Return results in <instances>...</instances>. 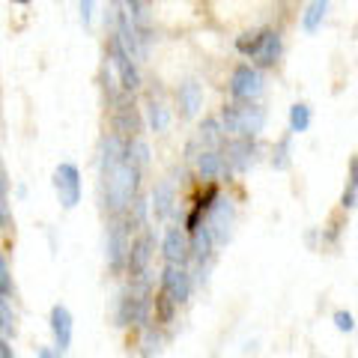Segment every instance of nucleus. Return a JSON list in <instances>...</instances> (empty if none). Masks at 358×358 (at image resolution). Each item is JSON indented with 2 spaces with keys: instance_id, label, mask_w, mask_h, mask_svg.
<instances>
[{
  "instance_id": "c85d7f7f",
  "label": "nucleus",
  "mask_w": 358,
  "mask_h": 358,
  "mask_svg": "<svg viewBox=\"0 0 358 358\" xmlns=\"http://www.w3.org/2000/svg\"><path fill=\"white\" fill-rule=\"evenodd\" d=\"M0 358H15V352H13V346H9V341L0 334Z\"/></svg>"
},
{
  "instance_id": "7ed1b4c3",
  "label": "nucleus",
  "mask_w": 358,
  "mask_h": 358,
  "mask_svg": "<svg viewBox=\"0 0 358 358\" xmlns=\"http://www.w3.org/2000/svg\"><path fill=\"white\" fill-rule=\"evenodd\" d=\"M230 96L239 105H254L263 96V75L251 63H239L230 75Z\"/></svg>"
},
{
  "instance_id": "6e6552de",
  "label": "nucleus",
  "mask_w": 358,
  "mask_h": 358,
  "mask_svg": "<svg viewBox=\"0 0 358 358\" xmlns=\"http://www.w3.org/2000/svg\"><path fill=\"white\" fill-rule=\"evenodd\" d=\"M129 236H126V224L122 221H110L108 227V242H105V254H108V266L110 272H122V266L129 263Z\"/></svg>"
},
{
  "instance_id": "7c9ffc66",
  "label": "nucleus",
  "mask_w": 358,
  "mask_h": 358,
  "mask_svg": "<svg viewBox=\"0 0 358 358\" xmlns=\"http://www.w3.org/2000/svg\"><path fill=\"white\" fill-rule=\"evenodd\" d=\"M90 13H93V3H81V18H84V24L90 21Z\"/></svg>"
},
{
  "instance_id": "5701e85b",
  "label": "nucleus",
  "mask_w": 358,
  "mask_h": 358,
  "mask_svg": "<svg viewBox=\"0 0 358 358\" xmlns=\"http://www.w3.org/2000/svg\"><path fill=\"white\" fill-rule=\"evenodd\" d=\"M289 143H293V134H289V131L275 143V150H272V164H275V171H287V167H289Z\"/></svg>"
},
{
  "instance_id": "cd10ccee",
  "label": "nucleus",
  "mask_w": 358,
  "mask_h": 358,
  "mask_svg": "<svg viewBox=\"0 0 358 358\" xmlns=\"http://www.w3.org/2000/svg\"><path fill=\"white\" fill-rule=\"evenodd\" d=\"M13 224V209H9L6 200H0V230H6Z\"/></svg>"
},
{
  "instance_id": "2f4dec72",
  "label": "nucleus",
  "mask_w": 358,
  "mask_h": 358,
  "mask_svg": "<svg viewBox=\"0 0 358 358\" xmlns=\"http://www.w3.org/2000/svg\"><path fill=\"white\" fill-rule=\"evenodd\" d=\"M39 358H60V352H54V350H48V346H42V350H39Z\"/></svg>"
},
{
  "instance_id": "1a4fd4ad",
  "label": "nucleus",
  "mask_w": 358,
  "mask_h": 358,
  "mask_svg": "<svg viewBox=\"0 0 358 358\" xmlns=\"http://www.w3.org/2000/svg\"><path fill=\"white\" fill-rule=\"evenodd\" d=\"M162 254H164V266H185L188 260H192V251H188V233L182 227H171L164 233Z\"/></svg>"
},
{
  "instance_id": "39448f33",
  "label": "nucleus",
  "mask_w": 358,
  "mask_h": 358,
  "mask_svg": "<svg viewBox=\"0 0 358 358\" xmlns=\"http://www.w3.org/2000/svg\"><path fill=\"white\" fill-rule=\"evenodd\" d=\"M54 192H57L63 209H75L81 203V173H78V167L72 162L57 164V171H54Z\"/></svg>"
},
{
  "instance_id": "dca6fc26",
  "label": "nucleus",
  "mask_w": 358,
  "mask_h": 358,
  "mask_svg": "<svg viewBox=\"0 0 358 358\" xmlns=\"http://www.w3.org/2000/svg\"><path fill=\"white\" fill-rule=\"evenodd\" d=\"M224 171H227V167H224L221 150H200L197 152V173H200V179H215Z\"/></svg>"
},
{
  "instance_id": "f8f14e48",
  "label": "nucleus",
  "mask_w": 358,
  "mask_h": 358,
  "mask_svg": "<svg viewBox=\"0 0 358 358\" xmlns=\"http://www.w3.org/2000/svg\"><path fill=\"white\" fill-rule=\"evenodd\" d=\"M150 257H152V233H143V236H138L131 245H129V268L134 278L147 275V266H150Z\"/></svg>"
},
{
  "instance_id": "a211bd4d",
  "label": "nucleus",
  "mask_w": 358,
  "mask_h": 358,
  "mask_svg": "<svg viewBox=\"0 0 358 358\" xmlns=\"http://www.w3.org/2000/svg\"><path fill=\"white\" fill-rule=\"evenodd\" d=\"M224 129H221V122L215 117H209L203 120V126H200V143H203V150H218L221 143H224Z\"/></svg>"
},
{
  "instance_id": "f03ea898",
  "label": "nucleus",
  "mask_w": 358,
  "mask_h": 358,
  "mask_svg": "<svg viewBox=\"0 0 358 358\" xmlns=\"http://www.w3.org/2000/svg\"><path fill=\"white\" fill-rule=\"evenodd\" d=\"M221 129L224 134H233V138H257L266 126V108L260 105H239L230 102L221 108Z\"/></svg>"
},
{
  "instance_id": "20e7f679",
  "label": "nucleus",
  "mask_w": 358,
  "mask_h": 358,
  "mask_svg": "<svg viewBox=\"0 0 358 358\" xmlns=\"http://www.w3.org/2000/svg\"><path fill=\"white\" fill-rule=\"evenodd\" d=\"M233 221H236V203H233L230 197L218 194V200L212 203V209L206 212V230L212 233V239H215V245H224L230 239L233 233Z\"/></svg>"
},
{
  "instance_id": "412c9836",
  "label": "nucleus",
  "mask_w": 358,
  "mask_h": 358,
  "mask_svg": "<svg viewBox=\"0 0 358 358\" xmlns=\"http://www.w3.org/2000/svg\"><path fill=\"white\" fill-rule=\"evenodd\" d=\"M310 126V108L305 102H296L289 108V134H301Z\"/></svg>"
},
{
  "instance_id": "2eb2a0df",
  "label": "nucleus",
  "mask_w": 358,
  "mask_h": 358,
  "mask_svg": "<svg viewBox=\"0 0 358 358\" xmlns=\"http://www.w3.org/2000/svg\"><path fill=\"white\" fill-rule=\"evenodd\" d=\"M212 248H215V239L206 230V224H200L197 230H192V239H188V251H192V260H197V266H203L212 260Z\"/></svg>"
},
{
  "instance_id": "b1692460",
  "label": "nucleus",
  "mask_w": 358,
  "mask_h": 358,
  "mask_svg": "<svg viewBox=\"0 0 358 358\" xmlns=\"http://www.w3.org/2000/svg\"><path fill=\"white\" fill-rule=\"evenodd\" d=\"M15 313H13V305L6 301V296H0V334L3 338H15Z\"/></svg>"
},
{
  "instance_id": "bb28decb",
  "label": "nucleus",
  "mask_w": 358,
  "mask_h": 358,
  "mask_svg": "<svg viewBox=\"0 0 358 358\" xmlns=\"http://www.w3.org/2000/svg\"><path fill=\"white\" fill-rule=\"evenodd\" d=\"M334 326H338L341 331H352V329H355L352 313H350V310H338V313H334Z\"/></svg>"
},
{
  "instance_id": "423d86ee",
  "label": "nucleus",
  "mask_w": 358,
  "mask_h": 358,
  "mask_svg": "<svg viewBox=\"0 0 358 358\" xmlns=\"http://www.w3.org/2000/svg\"><path fill=\"white\" fill-rule=\"evenodd\" d=\"M162 296L171 305H182L192 296V275L185 266H164L162 272Z\"/></svg>"
},
{
  "instance_id": "f257e3e1",
  "label": "nucleus",
  "mask_w": 358,
  "mask_h": 358,
  "mask_svg": "<svg viewBox=\"0 0 358 358\" xmlns=\"http://www.w3.org/2000/svg\"><path fill=\"white\" fill-rule=\"evenodd\" d=\"M102 182H105V206L120 215L126 212L134 200H138V185H141V167L122 159L117 167H110L108 173H102Z\"/></svg>"
},
{
  "instance_id": "9d476101",
  "label": "nucleus",
  "mask_w": 358,
  "mask_h": 358,
  "mask_svg": "<svg viewBox=\"0 0 358 358\" xmlns=\"http://www.w3.org/2000/svg\"><path fill=\"white\" fill-rule=\"evenodd\" d=\"M110 54H114V60H110V63H114V69L120 72L122 90H126V93H134V90L141 87V72H138V66H134V60L117 45V39H110Z\"/></svg>"
},
{
  "instance_id": "393cba45",
  "label": "nucleus",
  "mask_w": 358,
  "mask_h": 358,
  "mask_svg": "<svg viewBox=\"0 0 358 358\" xmlns=\"http://www.w3.org/2000/svg\"><path fill=\"white\" fill-rule=\"evenodd\" d=\"M257 42H260V30L242 33V36L236 39V51H239V54H245V57H251V54L257 51Z\"/></svg>"
},
{
  "instance_id": "c756f323",
  "label": "nucleus",
  "mask_w": 358,
  "mask_h": 358,
  "mask_svg": "<svg viewBox=\"0 0 358 358\" xmlns=\"http://www.w3.org/2000/svg\"><path fill=\"white\" fill-rule=\"evenodd\" d=\"M6 192H9V176H6V171H3V164H0V200L6 197Z\"/></svg>"
},
{
  "instance_id": "0eeeda50",
  "label": "nucleus",
  "mask_w": 358,
  "mask_h": 358,
  "mask_svg": "<svg viewBox=\"0 0 358 358\" xmlns=\"http://www.w3.org/2000/svg\"><path fill=\"white\" fill-rule=\"evenodd\" d=\"M257 152H260L257 141H251V138H233V141L224 143L221 159H224V167L242 173V171H248V167L257 162Z\"/></svg>"
},
{
  "instance_id": "9b49d317",
  "label": "nucleus",
  "mask_w": 358,
  "mask_h": 358,
  "mask_svg": "<svg viewBox=\"0 0 358 358\" xmlns=\"http://www.w3.org/2000/svg\"><path fill=\"white\" fill-rule=\"evenodd\" d=\"M278 57H281V33L272 27L260 30V42H257V51L251 54V60L257 66H275Z\"/></svg>"
},
{
  "instance_id": "a878e982",
  "label": "nucleus",
  "mask_w": 358,
  "mask_h": 358,
  "mask_svg": "<svg viewBox=\"0 0 358 358\" xmlns=\"http://www.w3.org/2000/svg\"><path fill=\"white\" fill-rule=\"evenodd\" d=\"M9 293H13V275H9L6 257L0 254V296H9Z\"/></svg>"
},
{
  "instance_id": "4468645a",
  "label": "nucleus",
  "mask_w": 358,
  "mask_h": 358,
  "mask_svg": "<svg viewBox=\"0 0 358 358\" xmlns=\"http://www.w3.org/2000/svg\"><path fill=\"white\" fill-rule=\"evenodd\" d=\"M176 102L182 108V117H194L200 108H203V87L194 78H188V81L179 84L176 90Z\"/></svg>"
},
{
  "instance_id": "4be33fe9",
  "label": "nucleus",
  "mask_w": 358,
  "mask_h": 358,
  "mask_svg": "<svg viewBox=\"0 0 358 358\" xmlns=\"http://www.w3.org/2000/svg\"><path fill=\"white\" fill-rule=\"evenodd\" d=\"M147 108H150V126H152V131H167V126H171V108H167L164 102H155V99Z\"/></svg>"
},
{
  "instance_id": "f3484780",
  "label": "nucleus",
  "mask_w": 358,
  "mask_h": 358,
  "mask_svg": "<svg viewBox=\"0 0 358 358\" xmlns=\"http://www.w3.org/2000/svg\"><path fill=\"white\" fill-rule=\"evenodd\" d=\"M176 203V192H173V185L171 182H159L155 185V192H152V215L155 218H167L171 215V209Z\"/></svg>"
},
{
  "instance_id": "aec40b11",
  "label": "nucleus",
  "mask_w": 358,
  "mask_h": 358,
  "mask_svg": "<svg viewBox=\"0 0 358 358\" xmlns=\"http://www.w3.org/2000/svg\"><path fill=\"white\" fill-rule=\"evenodd\" d=\"M326 13H329V3H326V0H313V3L305 6V15H301V27H305L308 33H313V30L322 24Z\"/></svg>"
},
{
  "instance_id": "6ab92c4d",
  "label": "nucleus",
  "mask_w": 358,
  "mask_h": 358,
  "mask_svg": "<svg viewBox=\"0 0 358 358\" xmlns=\"http://www.w3.org/2000/svg\"><path fill=\"white\" fill-rule=\"evenodd\" d=\"M341 206L343 209L358 206V155L350 159V176H346V185H343V194H341Z\"/></svg>"
},
{
  "instance_id": "ddd939ff",
  "label": "nucleus",
  "mask_w": 358,
  "mask_h": 358,
  "mask_svg": "<svg viewBox=\"0 0 358 358\" xmlns=\"http://www.w3.org/2000/svg\"><path fill=\"white\" fill-rule=\"evenodd\" d=\"M51 331H54V341H57V350L63 355L72 346V313L66 305L51 308Z\"/></svg>"
}]
</instances>
